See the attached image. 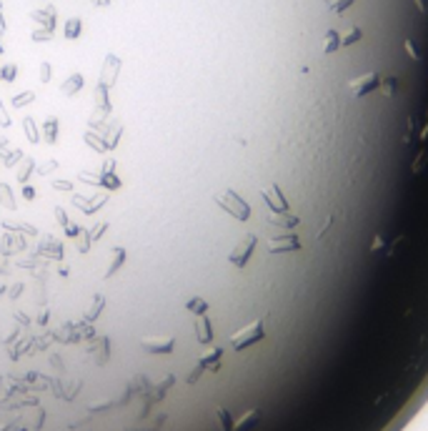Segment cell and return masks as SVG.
Wrapping results in <instances>:
<instances>
[{
    "label": "cell",
    "mask_w": 428,
    "mask_h": 431,
    "mask_svg": "<svg viewBox=\"0 0 428 431\" xmlns=\"http://www.w3.org/2000/svg\"><path fill=\"white\" fill-rule=\"evenodd\" d=\"M5 231H13V233H28V236H38V231L31 226V223H15V221H5L3 223Z\"/></svg>",
    "instance_id": "obj_18"
},
{
    "label": "cell",
    "mask_w": 428,
    "mask_h": 431,
    "mask_svg": "<svg viewBox=\"0 0 428 431\" xmlns=\"http://www.w3.org/2000/svg\"><path fill=\"white\" fill-rule=\"evenodd\" d=\"M100 186H106V188H118V186H121V178H118L115 173H106V176L100 173Z\"/></svg>",
    "instance_id": "obj_28"
},
{
    "label": "cell",
    "mask_w": 428,
    "mask_h": 431,
    "mask_svg": "<svg viewBox=\"0 0 428 431\" xmlns=\"http://www.w3.org/2000/svg\"><path fill=\"white\" fill-rule=\"evenodd\" d=\"M80 35V20L78 18H70L68 23H65V38L68 40H76Z\"/></svg>",
    "instance_id": "obj_24"
},
{
    "label": "cell",
    "mask_w": 428,
    "mask_h": 431,
    "mask_svg": "<svg viewBox=\"0 0 428 431\" xmlns=\"http://www.w3.org/2000/svg\"><path fill=\"white\" fill-rule=\"evenodd\" d=\"M23 198H25V201H33V198H35V191H33L31 186H25V188H23Z\"/></svg>",
    "instance_id": "obj_41"
},
{
    "label": "cell",
    "mask_w": 428,
    "mask_h": 431,
    "mask_svg": "<svg viewBox=\"0 0 428 431\" xmlns=\"http://www.w3.org/2000/svg\"><path fill=\"white\" fill-rule=\"evenodd\" d=\"M46 141L48 143L58 141V118H48L46 121Z\"/></svg>",
    "instance_id": "obj_25"
},
{
    "label": "cell",
    "mask_w": 428,
    "mask_h": 431,
    "mask_svg": "<svg viewBox=\"0 0 428 431\" xmlns=\"http://www.w3.org/2000/svg\"><path fill=\"white\" fill-rule=\"evenodd\" d=\"M0 8H3V3H0Z\"/></svg>",
    "instance_id": "obj_49"
},
{
    "label": "cell",
    "mask_w": 428,
    "mask_h": 431,
    "mask_svg": "<svg viewBox=\"0 0 428 431\" xmlns=\"http://www.w3.org/2000/svg\"><path fill=\"white\" fill-rule=\"evenodd\" d=\"M103 306H106V296H100V293H95L93 296V303H91V308L85 311V321H95L98 316H100V311H103Z\"/></svg>",
    "instance_id": "obj_14"
},
{
    "label": "cell",
    "mask_w": 428,
    "mask_h": 431,
    "mask_svg": "<svg viewBox=\"0 0 428 431\" xmlns=\"http://www.w3.org/2000/svg\"><path fill=\"white\" fill-rule=\"evenodd\" d=\"M268 223H271V226H278V228H293V226L301 223V218L293 216L290 211H288V213H273V216H268Z\"/></svg>",
    "instance_id": "obj_10"
},
{
    "label": "cell",
    "mask_w": 428,
    "mask_h": 431,
    "mask_svg": "<svg viewBox=\"0 0 428 431\" xmlns=\"http://www.w3.org/2000/svg\"><path fill=\"white\" fill-rule=\"evenodd\" d=\"M53 38V31H35L33 33V40H50Z\"/></svg>",
    "instance_id": "obj_37"
},
{
    "label": "cell",
    "mask_w": 428,
    "mask_h": 431,
    "mask_svg": "<svg viewBox=\"0 0 428 431\" xmlns=\"http://www.w3.org/2000/svg\"><path fill=\"white\" fill-rule=\"evenodd\" d=\"M38 256H48V258H63V243L53 239V236H43L40 246H38Z\"/></svg>",
    "instance_id": "obj_8"
},
{
    "label": "cell",
    "mask_w": 428,
    "mask_h": 431,
    "mask_svg": "<svg viewBox=\"0 0 428 431\" xmlns=\"http://www.w3.org/2000/svg\"><path fill=\"white\" fill-rule=\"evenodd\" d=\"M100 130H103V133H108V141H106V148H110V151H113V148L118 145V136H121V130H123V128H121V123H118V121H113V123H110V128H106V126H100Z\"/></svg>",
    "instance_id": "obj_17"
},
{
    "label": "cell",
    "mask_w": 428,
    "mask_h": 431,
    "mask_svg": "<svg viewBox=\"0 0 428 431\" xmlns=\"http://www.w3.org/2000/svg\"><path fill=\"white\" fill-rule=\"evenodd\" d=\"M33 171H35V158H33V156H25V158L20 160V168H18V181L25 183L28 178L33 176Z\"/></svg>",
    "instance_id": "obj_16"
},
{
    "label": "cell",
    "mask_w": 428,
    "mask_h": 431,
    "mask_svg": "<svg viewBox=\"0 0 428 431\" xmlns=\"http://www.w3.org/2000/svg\"><path fill=\"white\" fill-rule=\"evenodd\" d=\"M20 291H23V286H13V296H10V299H18Z\"/></svg>",
    "instance_id": "obj_43"
},
{
    "label": "cell",
    "mask_w": 428,
    "mask_h": 431,
    "mask_svg": "<svg viewBox=\"0 0 428 431\" xmlns=\"http://www.w3.org/2000/svg\"><path fill=\"white\" fill-rule=\"evenodd\" d=\"M91 243H93V241H91V231L80 228V231H78V236H76V246H78V251H80L83 256L88 254V251H91Z\"/></svg>",
    "instance_id": "obj_21"
},
{
    "label": "cell",
    "mask_w": 428,
    "mask_h": 431,
    "mask_svg": "<svg viewBox=\"0 0 428 431\" xmlns=\"http://www.w3.org/2000/svg\"><path fill=\"white\" fill-rule=\"evenodd\" d=\"M58 168V160H46V163H40L38 166V176H48Z\"/></svg>",
    "instance_id": "obj_31"
},
{
    "label": "cell",
    "mask_w": 428,
    "mask_h": 431,
    "mask_svg": "<svg viewBox=\"0 0 428 431\" xmlns=\"http://www.w3.org/2000/svg\"><path fill=\"white\" fill-rule=\"evenodd\" d=\"M33 100H35V93H33V91H25V93H20V96L13 98V106H15V108H23V106H28V103H33Z\"/></svg>",
    "instance_id": "obj_27"
},
{
    "label": "cell",
    "mask_w": 428,
    "mask_h": 431,
    "mask_svg": "<svg viewBox=\"0 0 428 431\" xmlns=\"http://www.w3.org/2000/svg\"><path fill=\"white\" fill-rule=\"evenodd\" d=\"M118 76H121V58L118 55H108L106 58V63H103V70H100V85H106V88H113L115 85V80H118Z\"/></svg>",
    "instance_id": "obj_7"
},
{
    "label": "cell",
    "mask_w": 428,
    "mask_h": 431,
    "mask_svg": "<svg viewBox=\"0 0 428 431\" xmlns=\"http://www.w3.org/2000/svg\"><path fill=\"white\" fill-rule=\"evenodd\" d=\"M93 3H95V5H103V8H106V5H110V0H93Z\"/></svg>",
    "instance_id": "obj_44"
},
{
    "label": "cell",
    "mask_w": 428,
    "mask_h": 431,
    "mask_svg": "<svg viewBox=\"0 0 428 431\" xmlns=\"http://www.w3.org/2000/svg\"><path fill=\"white\" fill-rule=\"evenodd\" d=\"M80 181L91 183V186H100V176H93V173H80Z\"/></svg>",
    "instance_id": "obj_33"
},
{
    "label": "cell",
    "mask_w": 428,
    "mask_h": 431,
    "mask_svg": "<svg viewBox=\"0 0 428 431\" xmlns=\"http://www.w3.org/2000/svg\"><path fill=\"white\" fill-rule=\"evenodd\" d=\"M55 218H58V223H61L63 228H65V226L70 223V221H68V216H65V211H63V208H61V206H58V208H55Z\"/></svg>",
    "instance_id": "obj_34"
},
{
    "label": "cell",
    "mask_w": 428,
    "mask_h": 431,
    "mask_svg": "<svg viewBox=\"0 0 428 431\" xmlns=\"http://www.w3.org/2000/svg\"><path fill=\"white\" fill-rule=\"evenodd\" d=\"M0 203H3L5 208H10V211H15V208H18V203H15V198H13V191H10L8 183H0Z\"/></svg>",
    "instance_id": "obj_19"
},
{
    "label": "cell",
    "mask_w": 428,
    "mask_h": 431,
    "mask_svg": "<svg viewBox=\"0 0 428 431\" xmlns=\"http://www.w3.org/2000/svg\"><path fill=\"white\" fill-rule=\"evenodd\" d=\"M301 248V239L296 233H286V236H273L268 241V251L271 254H288V251H298Z\"/></svg>",
    "instance_id": "obj_6"
},
{
    "label": "cell",
    "mask_w": 428,
    "mask_h": 431,
    "mask_svg": "<svg viewBox=\"0 0 428 431\" xmlns=\"http://www.w3.org/2000/svg\"><path fill=\"white\" fill-rule=\"evenodd\" d=\"M256 243H258V239L253 233H248V236H243V241L235 246L233 251H230V256H228V261L233 263V266H238V269H243V266L248 263V258H250V254H253V248H256Z\"/></svg>",
    "instance_id": "obj_3"
},
{
    "label": "cell",
    "mask_w": 428,
    "mask_h": 431,
    "mask_svg": "<svg viewBox=\"0 0 428 431\" xmlns=\"http://www.w3.org/2000/svg\"><path fill=\"white\" fill-rule=\"evenodd\" d=\"M113 168H115V160H113V158H108V160H106V166H103V171H100V173H103V176H106V173H113Z\"/></svg>",
    "instance_id": "obj_39"
},
{
    "label": "cell",
    "mask_w": 428,
    "mask_h": 431,
    "mask_svg": "<svg viewBox=\"0 0 428 431\" xmlns=\"http://www.w3.org/2000/svg\"><path fill=\"white\" fill-rule=\"evenodd\" d=\"M263 201H265V206L271 208V213H288L290 211V203L286 201L283 191H280L275 183H271L268 188L263 191Z\"/></svg>",
    "instance_id": "obj_4"
},
{
    "label": "cell",
    "mask_w": 428,
    "mask_h": 431,
    "mask_svg": "<svg viewBox=\"0 0 428 431\" xmlns=\"http://www.w3.org/2000/svg\"><path fill=\"white\" fill-rule=\"evenodd\" d=\"M40 80L43 83L50 80V63H40Z\"/></svg>",
    "instance_id": "obj_35"
},
{
    "label": "cell",
    "mask_w": 428,
    "mask_h": 431,
    "mask_svg": "<svg viewBox=\"0 0 428 431\" xmlns=\"http://www.w3.org/2000/svg\"><path fill=\"white\" fill-rule=\"evenodd\" d=\"M10 248H25V241L20 239V236H15V233H5L3 236V251L5 254H10Z\"/></svg>",
    "instance_id": "obj_20"
},
{
    "label": "cell",
    "mask_w": 428,
    "mask_h": 431,
    "mask_svg": "<svg viewBox=\"0 0 428 431\" xmlns=\"http://www.w3.org/2000/svg\"><path fill=\"white\" fill-rule=\"evenodd\" d=\"M196 334H198L200 344H211V341H213V329H211V321H208V316H205V314L196 319Z\"/></svg>",
    "instance_id": "obj_11"
},
{
    "label": "cell",
    "mask_w": 428,
    "mask_h": 431,
    "mask_svg": "<svg viewBox=\"0 0 428 431\" xmlns=\"http://www.w3.org/2000/svg\"><path fill=\"white\" fill-rule=\"evenodd\" d=\"M125 263V248H121V246H115L113 248V263L108 266V271H106V278H110V276H115V271L121 269V266Z\"/></svg>",
    "instance_id": "obj_15"
},
{
    "label": "cell",
    "mask_w": 428,
    "mask_h": 431,
    "mask_svg": "<svg viewBox=\"0 0 428 431\" xmlns=\"http://www.w3.org/2000/svg\"><path fill=\"white\" fill-rule=\"evenodd\" d=\"M0 126H10V115L5 113L3 106H0Z\"/></svg>",
    "instance_id": "obj_40"
},
{
    "label": "cell",
    "mask_w": 428,
    "mask_h": 431,
    "mask_svg": "<svg viewBox=\"0 0 428 431\" xmlns=\"http://www.w3.org/2000/svg\"><path fill=\"white\" fill-rule=\"evenodd\" d=\"M78 231H80V226H76V223H68V226H65V233L70 236V239H76Z\"/></svg>",
    "instance_id": "obj_38"
},
{
    "label": "cell",
    "mask_w": 428,
    "mask_h": 431,
    "mask_svg": "<svg viewBox=\"0 0 428 431\" xmlns=\"http://www.w3.org/2000/svg\"><path fill=\"white\" fill-rule=\"evenodd\" d=\"M5 33V20H3V16H0V35Z\"/></svg>",
    "instance_id": "obj_45"
},
{
    "label": "cell",
    "mask_w": 428,
    "mask_h": 431,
    "mask_svg": "<svg viewBox=\"0 0 428 431\" xmlns=\"http://www.w3.org/2000/svg\"><path fill=\"white\" fill-rule=\"evenodd\" d=\"M53 188H55V191H73V183H70V181H61V178H58V181H53Z\"/></svg>",
    "instance_id": "obj_36"
},
{
    "label": "cell",
    "mask_w": 428,
    "mask_h": 431,
    "mask_svg": "<svg viewBox=\"0 0 428 431\" xmlns=\"http://www.w3.org/2000/svg\"><path fill=\"white\" fill-rule=\"evenodd\" d=\"M0 55H3V46H0Z\"/></svg>",
    "instance_id": "obj_47"
},
{
    "label": "cell",
    "mask_w": 428,
    "mask_h": 431,
    "mask_svg": "<svg viewBox=\"0 0 428 431\" xmlns=\"http://www.w3.org/2000/svg\"><path fill=\"white\" fill-rule=\"evenodd\" d=\"M80 88H83V76H80V73H73V76L61 85V93L63 96H76Z\"/></svg>",
    "instance_id": "obj_12"
},
{
    "label": "cell",
    "mask_w": 428,
    "mask_h": 431,
    "mask_svg": "<svg viewBox=\"0 0 428 431\" xmlns=\"http://www.w3.org/2000/svg\"><path fill=\"white\" fill-rule=\"evenodd\" d=\"M185 308H188V311H193L196 316H203L205 311H208V303H205L203 299H198V296H196V299H190V301L185 303Z\"/></svg>",
    "instance_id": "obj_23"
},
{
    "label": "cell",
    "mask_w": 428,
    "mask_h": 431,
    "mask_svg": "<svg viewBox=\"0 0 428 431\" xmlns=\"http://www.w3.org/2000/svg\"><path fill=\"white\" fill-rule=\"evenodd\" d=\"M18 266H28V269H33L35 261H28V258H18Z\"/></svg>",
    "instance_id": "obj_42"
},
{
    "label": "cell",
    "mask_w": 428,
    "mask_h": 431,
    "mask_svg": "<svg viewBox=\"0 0 428 431\" xmlns=\"http://www.w3.org/2000/svg\"><path fill=\"white\" fill-rule=\"evenodd\" d=\"M31 16H33V20H38V23L46 25V31H53V28H55V10H53V8L35 10V13H31Z\"/></svg>",
    "instance_id": "obj_13"
},
{
    "label": "cell",
    "mask_w": 428,
    "mask_h": 431,
    "mask_svg": "<svg viewBox=\"0 0 428 431\" xmlns=\"http://www.w3.org/2000/svg\"><path fill=\"white\" fill-rule=\"evenodd\" d=\"M106 201H108V196H106V193H100V196H95L93 201H85L83 196H73V203H76V206L80 208V211H83V213H88V216H93V213H95L98 208H100L103 203H106Z\"/></svg>",
    "instance_id": "obj_9"
},
{
    "label": "cell",
    "mask_w": 428,
    "mask_h": 431,
    "mask_svg": "<svg viewBox=\"0 0 428 431\" xmlns=\"http://www.w3.org/2000/svg\"><path fill=\"white\" fill-rule=\"evenodd\" d=\"M215 203L223 208L226 213H230L233 218H238V221H248L250 218V206L235 191H226L223 196H215Z\"/></svg>",
    "instance_id": "obj_2"
},
{
    "label": "cell",
    "mask_w": 428,
    "mask_h": 431,
    "mask_svg": "<svg viewBox=\"0 0 428 431\" xmlns=\"http://www.w3.org/2000/svg\"><path fill=\"white\" fill-rule=\"evenodd\" d=\"M15 73H18V65H13V63H10V65H5V68H3V73H0V78L10 83L13 78H15Z\"/></svg>",
    "instance_id": "obj_32"
},
{
    "label": "cell",
    "mask_w": 428,
    "mask_h": 431,
    "mask_svg": "<svg viewBox=\"0 0 428 431\" xmlns=\"http://www.w3.org/2000/svg\"><path fill=\"white\" fill-rule=\"evenodd\" d=\"M263 338H265V326H263V319H258L253 323H248L245 329H241L238 334H233L230 336V346L235 351H243V349L258 344V341H263Z\"/></svg>",
    "instance_id": "obj_1"
},
{
    "label": "cell",
    "mask_w": 428,
    "mask_h": 431,
    "mask_svg": "<svg viewBox=\"0 0 428 431\" xmlns=\"http://www.w3.org/2000/svg\"><path fill=\"white\" fill-rule=\"evenodd\" d=\"M140 349L155 353V356H170L175 349V338L173 336H160V338H143L140 341Z\"/></svg>",
    "instance_id": "obj_5"
},
{
    "label": "cell",
    "mask_w": 428,
    "mask_h": 431,
    "mask_svg": "<svg viewBox=\"0 0 428 431\" xmlns=\"http://www.w3.org/2000/svg\"><path fill=\"white\" fill-rule=\"evenodd\" d=\"M23 128H25V136H28V141H31V143H38V141H40L38 126H35V121H33L31 115H28V118H23Z\"/></svg>",
    "instance_id": "obj_22"
},
{
    "label": "cell",
    "mask_w": 428,
    "mask_h": 431,
    "mask_svg": "<svg viewBox=\"0 0 428 431\" xmlns=\"http://www.w3.org/2000/svg\"><path fill=\"white\" fill-rule=\"evenodd\" d=\"M108 231V221H100V223L91 231V241H98V239H103V233Z\"/></svg>",
    "instance_id": "obj_30"
},
{
    "label": "cell",
    "mask_w": 428,
    "mask_h": 431,
    "mask_svg": "<svg viewBox=\"0 0 428 431\" xmlns=\"http://www.w3.org/2000/svg\"><path fill=\"white\" fill-rule=\"evenodd\" d=\"M23 158H25V153H23V151H18V148H15V151H10V153H8V158H5L3 163H5L8 168H13V166H15V163H20Z\"/></svg>",
    "instance_id": "obj_29"
},
{
    "label": "cell",
    "mask_w": 428,
    "mask_h": 431,
    "mask_svg": "<svg viewBox=\"0 0 428 431\" xmlns=\"http://www.w3.org/2000/svg\"><path fill=\"white\" fill-rule=\"evenodd\" d=\"M5 145H8V138H3V136H0V151H3Z\"/></svg>",
    "instance_id": "obj_46"
},
{
    "label": "cell",
    "mask_w": 428,
    "mask_h": 431,
    "mask_svg": "<svg viewBox=\"0 0 428 431\" xmlns=\"http://www.w3.org/2000/svg\"><path fill=\"white\" fill-rule=\"evenodd\" d=\"M85 143H88V145H91V148H93V151H98V153H103V151H108V148H106V143H103V141H98L93 130H88V133H85Z\"/></svg>",
    "instance_id": "obj_26"
},
{
    "label": "cell",
    "mask_w": 428,
    "mask_h": 431,
    "mask_svg": "<svg viewBox=\"0 0 428 431\" xmlns=\"http://www.w3.org/2000/svg\"><path fill=\"white\" fill-rule=\"evenodd\" d=\"M0 106H3V103H0Z\"/></svg>",
    "instance_id": "obj_50"
},
{
    "label": "cell",
    "mask_w": 428,
    "mask_h": 431,
    "mask_svg": "<svg viewBox=\"0 0 428 431\" xmlns=\"http://www.w3.org/2000/svg\"><path fill=\"white\" fill-rule=\"evenodd\" d=\"M0 73H3V68H0Z\"/></svg>",
    "instance_id": "obj_48"
}]
</instances>
